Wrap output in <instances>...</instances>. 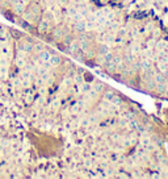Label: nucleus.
Segmentation results:
<instances>
[{
    "label": "nucleus",
    "instance_id": "obj_19",
    "mask_svg": "<svg viewBox=\"0 0 168 179\" xmlns=\"http://www.w3.org/2000/svg\"><path fill=\"white\" fill-rule=\"evenodd\" d=\"M98 52H100L101 55L107 54V53H109V46H107V45H101V46L98 48Z\"/></svg>",
    "mask_w": 168,
    "mask_h": 179
},
{
    "label": "nucleus",
    "instance_id": "obj_16",
    "mask_svg": "<svg viewBox=\"0 0 168 179\" xmlns=\"http://www.w3.org/2000/svg\"><path fill=\"white\" fill-rule=\"evenodd\" d=\"M110 101H112V104H113V105H116V107H120V105L123 103V100H122L120 96H116V95H114V98L112 99Z\"/></svg>",
    "mask_w": 168,
    "mask_h": 179
},
{
    "label": "nucleus",
    "instance_id": "obj_8",
    "mask_svg": "<svg viewBox=\"0 0 168 179\" xmlns=\"http://www.w3.org/2000/svg\"><path fill=\"white\" fill-rule=\"evenodd\" d=\"M122 59H123V63H125V65H129V66H130V65H132V63L134 62V55H133L132 53L127 52L125 55L122 57Z\"/></svg>",
    "mask_w": 168,
    "mask_h": 179
},
{
    "label": "nucleus",
    "instance_id": "obj_20",
    "mask_svg": "<svg viewBox=\"0 0 168 179\" xmlns=\"http://www.w3.org/2000/svg\"><path fill=\"white\" fill-rule=\"evenodd\" d=\"M72 42V37L70 36V34H63V43H66V45H70Z\"/></svg>",
    "mask_w": 168,
    "mask_h": 179
},
{
    "label": "nucleus",
    "instance_id": "obj_9",
    "mask_svg": "<svg viewBox=\"0 0 168 179\" xmlns=\"http://www.w3.org/2000/svg\"><path fill=\"white\" fill-rule=\"evenodd\" d=\"M168 86V82H163V83H156V86H155V90L159 92V94H164L166 92V88Z\"/></svg>",
    "mask_w": 168,
    "mask_h": 179
},
{
    "label": "nucleus",
    "instance_id": "obj_2",
    "mask_svg": "<svg viewBox=\"0 0 168 179\" xmlns=\"http://www.w3.org/2000/svg\"><path fill=\"white\" fill-rule=\"evenodd\" d=\"M12 9H13L15 13L22 15V12L25 11V4H24L22 2H20V0H16V2L12 3Z\"/></svg>",
    "mask_w": 168,
    "mask_h": 179
},
{
    "label": "nucleus",
    "instance_id": "obj_17",
    "mask_svg": "<svg viewBox=\"0 0 168 179\" xmlns=\"http://www.w3.org/2000/svg\"><path fill=\"white\" fill-rule=\"evenodd\" d=\"M134 116H135V113H134L132 110H129V111H126L125 113H123V117H125V120H126V121L134 119Z\"/></svg>",
    "mask_w": 168,
    "mask_h": 179
},
{
    "label": "nucleus",
    "instance_id": "obj_11",
    "mask_svg": "<svg viewBox=\"0 0 168 179\" xmlns=\"http://www.w3.org/2000/svg\"><path fill=\"white\" fill-rule=\"evenodd\" d=\"M53 37H54V40H59V38L63 37V33H62V28L57 27V28H54L53 29Z\"/></svg>",
    "mask_w": 168,
    "mask_h": 179
},
{
    "label": "nucleus",
    "instance_id": "obj_13",
    "mask_svg": "<svg viewBox=\"0 0 168 179\" xmlns=\"http://www.w3.org/2000/svg\"><path fill=\"white\" fill-rule=\"evenodd\" d=\"M50 63H51V66H58L59 63H60V57H59V55H57V54L51 55V58H50Z\"/></svg>",
    "mask_w": 168,
    "mask_h": 179
},
{
    "label": "nucleus",
    "instance_id": "obj_4",
    "mask_svg": "<svg viewBox=\"0 0 168 179\" xmlns=\"http://www.w3.org/2000/svg\"><path fill=\"white\" fill-rule=\"evenodd\" d=\"M49 23L47 20H45V18H41V20L38 21V25H37V29H38V32H41V33H45V32L49 28Z\"/></svg>",
    "mask_w": 168,
    "mask_h": 179
},
{
    "label": "nucleus",
    "instance_id": "obj_10",
    "mask_svg": "<svg viewBox=\"0 0 168 179\" xmlns=\"http://www.w3.org/2000/svg\"><path fill=\"white\" fill-rule=\"evenodd\" d=\"M105 66H107V71H108L109 74H113V73L116 71V70H117V69H116V67H117V66H116V63H114L113 61H112V59L105 63Z\"/></svg>",
    "mask_w": 168,
    "mask_h": 179
},
{
    "label": "nucleus",
    "instance_id": "obj_5",
    "mask_svg": "<svg viewBox=\"0 0 168 179\" xmlns=\"http://www.w3.org/2000/svg\"><path fill=\"white\" fill-rule=\"evenodd\" d=\"M74 29H75L76 32H79V33H83V32L85 30V24L82 20H76L75 25H74Z\"/></svg>",
    "mask_w": 168,
    "mask_h": 179
},
{
    "label": "nucleus",
    "instance_id": "obj_18",
    "mask_svg": "<svg viewBox=\"0 0 168 179\" xmlns=\"http://www.w3.org/2000/svg\"><path fill=\"white\" fill-rule=\"evenodd\" d=\"M103 87H104V86L101 84V83H96V84L93 86V88H91V90H92V91H95V92L98 95V92L103 91Z\"/></svg>",
    "mask_w": 168,
    "mask_h": 179
},
{
    "label": "nucleus",
    "instance_id": "obj_1",
    "mask_svg": "<svg viewBox=\"0 0 168 179\" xmlns=\"http://www.w3.org/2000/svg\"><path fill=\"white\" fill-rule=\"evenodd\" d=\"M33 48H34V43L30 40H22L20 43L17 45V50H22V52H25V53L32 52Z\"/></svg>",
    "mask_w": 168,
    "mask_h": 179
},
{
    "label": "nucleus",
    "instance_id": "obj_14",
    "mask_svg": "<svg viewBox=\"0 0 168 179\" xmlns=\"http://www.w3.org/2000/svg\"><path fill=\"white\" fill-rule=\"evenodd\" d=\"M112 61L116 63V66H118V65H121V63H123L122 55H120V54H113V58H112Z\"/></svg>",
    "mask_w": 168,
    "mask_h": 179
},
{
    "label": "nucleus",
    "instance_id": "obj_25",
    "mask_svg": "<svg viewBox=\"0 0 168 179\" xmlns=\"http://www.w3.org/2000/svg\"><path fill=\"white\" fill-rule=\"evenodd\" d=\"M2 2H3V0H0V3H2Z\"/></svg>",
    "mask_w": 168,
    "mask_h": 179
},
{
    "label": "nucleus",
    "instance_id": "obj_24",
    "mask_svg": "<svg viewBox=\"0 0 168 179\" xmlns=\"http://www.w3.org/2000/svg\"><path fill=\"white\" fill-rule=\"evenodd\" d=\"M147 45H148V48H152L154 45H155V40H152V38H150V40L147 41Z\"/></svg>",
    "mask_w": 168,
    "mask_h": 179
},
{
    "label": "nucleus",
    "instance_id": "obj_6",
    "mask_svg": "<svg viewBox=\"0 0 168 179\" xmlns=\"http://www.w3.org/2000/svg\"><path fill=\"white\" fill-rule=\"evenodd\" d=\"M167 67H168V65L164 62V61H161V59H159L158 62H156V71H159V73H166V70H167Z\"/></svg>",
    "mask_w": 168,
    "mask_h": 179
},
{
    "label": "nucleus",
    "instance_id": "obj_21",
    "mask_svg": "<svg viewBox=\"0 0 168 179\" xmlns=\"http://www.w3.org/2000/svg\"><path fill=\"white\" fill-rule=\"evenodd\" d=\"M76 9L75 8H67V11H66V13H67V16H70V17H75V15H76Z\"/></svg>",
    "mask_w": 168,
    "mask_h": 179
},
{
    "label": "nucleus",
    "instance_id": "obj_15",
    "mask_svg": "<svg viewBox=\"0 0 168 179\" xmlns=\"http://www.w3.org/2000/svg\"><path fill=\"white\" fill-rule=\"evenodd\" d=\"M16 66L18 67H25L26 66V61L21 58V57H16Z\"/></svg>",
    "mask_w": 168,
    "mask_h": 179
},
{
    "label": "nucleus",
    "instance_id": "obj_7",
    "mask_svg": "<svg viewBox=\"0 0 168 179\" xmlns=\"http://www.w3.org/2000/svg\"><path fill=\"white\" fill-rule=\"evenodd\" d=\"M154 80L156 82V83H163V82L167 80V76H166L164 73H159V71H156V73H155V75H154Z\"/></svg>",
    "mask_w": 168,
    "mask_h": 179
},
{
    "label": "nucleus",
    "instance_id": "obj_23",
    "mask_svg": "<svg viewBox=\"0 0 168 179\" xmlns=\"http://www.w3.org/2000/svg\"><path fill=\"white\" fill-rule=\"evenodd\" d=\"M159 34H160V29H159V28L152 29V36H154V37H159Z\"/></svg>",
    "mask_w": 168,
    "mask_h": 179
},
{
    "label": "nucleus",
    "instance_id": "obj_3",
    "mask_svg": "<svg viewBox=\"0 0 168 179\" xmlns=\"http://www.w3.org/2000/svg\"><path fill=\"white\" fill-rule=\"evenodd\" d=\"M50 58H51V54L47 52V50H41L40 54H38V59L45 63V62H50Z\"/></svg>",
    "mask_w": 168,
    "mask_h": 179
},
{
    "label": "nucleus",
    "instance_id": "obj_22",
    "mask_svg": "<svg viewBox=\"0 0 168 179\" xmlns=\"http://www.w3.org/2000/svg\"><path fill=\"white\" fill-rule=\"evenodd\" d=\"M120 137H121V134H118V133L110 134V140H112V141H117V140H120Z\"/></svg>",
    "mask_w": 168,
    "mask_h": 179
},
{
    "label": "nucleus",
    "instance_id": "obj_12",
    "mask_svg": "<svg viewBox=\"0 0 168 179\" xmlns=\"http://www.w3.org/2000/svg\"><path fill=\"white\" fill-rule=\"evenodd\" d=\"M114 91H112V90H107V91L104 92V95H103V98L105 99V100H112L114 98Z\"/></svg>",
    "mask_w": 168,
    "mask_h": 179
}]
</instances>
